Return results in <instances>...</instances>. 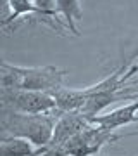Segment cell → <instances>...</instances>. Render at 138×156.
<instances>
[{
	"label": "cell",
	"instance_id": "6da1fadb",
	"mask_svg": "<svg viewBox=\"0 0 138 156\" xmlns=\"http://www.w3.org/2000/svg\"><path fill=\"white\" fill-rule=\"evenodd\" d=\"M0 82L2 89L14 90H33V92H47L52 94L54 90L64 87L66 69L55 66H31L22 68L9 64L2 61L0 64Z\"/></svg>",
	"mask_w": 138,
	"mask_h": 156
},
{
	"label": "cell",
	"instance_id": "7a4b0ae2",
	"mask_svg": "<svg viewBox=\"0 0 138 156\" xmlns=\"http://www.w3.org/2000/svg\"><path fill=\"white\" fill-rule=\"evenodd\" d=\"M62 111L55 109L52 113H42V115H26L11 109H2V132L9 134L11 137H22L33 142L36 147H49L52 142L57 118Z\"/></svg>",
	"mask_w": 138,
	"mask_h": 156
},
{
	"label": "cell",
	"instance_id": "3957f363",
	"mask_svg": "<svg viewBox=\"0 0 138 156\" xmlns=\"http://www.w3.org/2000/svg\"><path fill=\"white\" fill-rule=\"evenodd\" d=\"M131 135H138V132L116 134V130H109L104 125L92 122L85 130H81L78 135L67 140L61 149H64L72 156H99L104 146L117 142L123 137H131Z\"/></svg>",
	"mask_w": 138,
	"mask_h": 156
},
{
	"label": "cell",
	"instance_id": "277c9868",
	"mask_svg": "<svg viewBox=\"0 0 138 156\" xmlns=\"http://www.w3.org/2000/svg\"><path fill=\"white\" fill-rule=\"evenodd\" d=\"M0 104L2 109H11L26 115H42L52 113L57 109L55 99L47 92H33V90H0Z\"/></svg>",
	"mask_w": 138,
	"mask_h": 156
},
{
	"label": "cell",
	"instance_id": "5b68a950",
	"mask_svg": "<svg viewBox=\"0 0 138 156\" xmlns=\"http://www.w3.org/2000/svg\"><path fill=\"white\" fill-rule=\"evenodd\" d=\"M5 5L9 7V14H7L5 19L2 21V26H4V30H7V31H9V30H16L19 23L26 21L29 17H33L36 23H43V24L50 26L54 31L61 33V30L57 28L50 19H47V17L42 14V11H40L38 7H36V4H35V0H7Z\"/></svg>",
	"mask_w": 138,
	"mask_h": 156
},
{
	"label": "cell",
	"instance_id": "8992f818",
	"mask_svg": "<svg viewBox=\"0 0 138 156\" xmlns=\"http://www.w3.org/2000/svg\"><path fill=\"white\" fill-rule=\"evenodd\" d=\"M90 123H92V120H88L81 111L62 113L61 116L57 118L55 130H54V137H52V142L49 144V149L62 147L67 140L72 139L74 135H78L81 130H85Z\"/></svg>",
	"mask_w": 138,
	"mask_h": 156
},
{
	"label": "cell",
	"instance_id": "52a82bcc",
	"mask_svg": "<svg viewBox=\"0 0 138 156\" xmlns=\"http://www.w3.org/2000/svg\"><path fill=\"white\" fill-rule=\"evenodd\" d=\"M93 123H99V125H104L109 130H117L121 127H126L133 122H138V99H135L130 104H124V106L117 108L114 111L105 113V115H100V116L93 118L92 120Z\"/></svg>",
	"mask_w": 138,
	"mask_h": 156
},
{
	"label": "cell",
	"instance_id": "ba28073f",
	"mask_svg": "<svg viewBox=\"0 0 138 156\" xmlns=\"http://www.w3.org/2000/svg\"><path fill=\"white\" fill-rule=\"evenodd\" d=\"M33 142L22 137H2L0 142V156H38L45 151V147H38Z\"/></svg>",
	"mask_w": 138,
	"mask_h": 156
},
{
	"label": "cell",
	"instance_id": "9c48e42d",
	"mask_svg": "<svg viewBox=\"0 0 138 156\" xmlns=\"http://www.w3.org/2000/svg\"><path fill=\"white\" fill-rule=\"evenodd\" d=\"M55 9L59 12V16L64 19V23L67 24L69 31L72 35L79 37V31H78L76 26V21H79L83 16L79 0H55Z\"/></svg>",
	"mask_w": 138,
	"mask_h": 156
},
{
	"label": "cell",
	"instance_id": "30bf717a",
	"mask_svg": "<svg viewBox=\"0 0 138 156\" xmlns=\"http://www.w3.org/2000/svg\"><path fill=\"white\" fill-rule=\"evenodd\" d=\"M38 156H72V154L66 153V151L61 149V147H54V149H49V147H45V151L42 153V154H38Z\"/></svg>",
	"mask_w": 138,
	"mask_h": 156
},
{
	"label": "cell",
	"instance_id": "8fae6325",
	"mask_svg": "<svg viewBox=\"0 0 138 156\" xmlns=\"http://www.w3.org/2000/svg\"><path fill=\"white\" fill-rule=\"evenodd\" d=\"M4 2H7V0H4Z\"/></svg>",
	"mask_w": 138,
	"mask_h": 156
}]
</instances>
